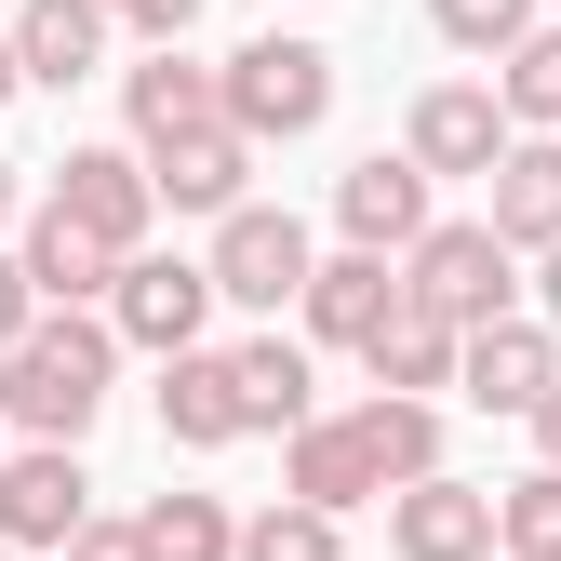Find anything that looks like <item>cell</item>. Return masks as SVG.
<instances>
[{
	"label": "cell",
	"instance_id": "37",
	"mask_svg": "<svg viewBox=\"0 0 561 561\" xmlns=\"http://www.w3.org/2000/svg\"><path fill=\"white\" fill-rule=\"evenodd\" d=\"M548 14H561V0H548Z\"/></svg>",
	"mask_w": 561,
	"mask_h": 561
},
{
	"label": "cell",
	"instance_id": "11",
	"mask_svg": "<svg viewBox=\"0 0 561 561\" xmlns=\"http://www.w3.org/2000/svg\"><path fill=\"white\" fill-rule=\"evenodd\" d=\"M81 522H94L81 442H14V468H0V548H14V561H54Z\"/></svg>",
	"mask_w": 561,
	"mask_h": 561
},
{
	"label": "cell",
	"instance_id": "9",
	"mask_svg": "<svg viewBox=\"0 0 561 561\" xmlns=\"http://www.w3.org/2000/svg\"><path fill=\"white\" fill-rule=\"evenodd\" d=\"M41 201H67V215H81L107 254H148V228H161V174H148V148H67L54 174H41Z\"/></svg>",
	"mask_w": 561,
	"mask_h": 561
},
{
	"label": "cell",
	"instance_id": "18",
	"mask_svg": "<svg viewBox=\"0 0 561 561\" xmlns=\"http://www.w3.org/2000/svg\"><path fill=\"white\" fill-rule=\"evenodd\" d=\"M14 254H27V280H41V308H107V280H121V254L67 215V201H27Z\"/></svg>",
	"mask_w": 561,
	"mask_h": 561
},
{
	"label": "cell",
	"instance_id": "20",
	"mask_svg": "<svg viewBox=\"0 0 561 561\" xmlns=\"http://www.w3.org/2000/svg\"><path fill=\"white\" fill-rule=\"evenodd\" d=\"M228 362H241V428H254V442H295L308 414H321V375H308V334H241Z\"/></svg>",
	"mask_w": 561,
	"mask_h": 561
},
{
	"label": "cell",
	"instance_id": "21",
	"mask_svg": "<svg viewBox=\"0 0 561 561\" xmlns=\"http://www.w3.org/2000/svg\"><path fill=\"white\" fill-rule=\"evenodd\" d=\"M481 215H495L522 254H548V241H561V134H522V148L481 174Z\"/></svg>",
	"mask_w": 561,
	"mask_h": 561
},
{
	"label": "cell",
	"instance_id": "29",
	"mask_svg": "<svg viewBox=\"0 0 561 561\" xmlns=\"http://www.w3.org/2000/svg\"><path fill=\"white\" fill-rule=\"evenodd\" d=\"M27 321H41V280H27V254H14V241H0V347H14Z\"/></svg>",
	"mask_w": 561,
	"mask_h": 561
},
{
	"label": "cell",
	"instance_id": "10",
	"mask_svg": "<svg viewBox=\"0 0 561 561\" xmlns=\"http://www.w3.org/2000/svg\"><path fill=\"white\" fill-rule=\"evenodd\" d=\"M442 228V174L414 161V148H362L334 174V241H375V254H414Z\"/></svg>",
	"mask_w": 561,
	"mask_h": 561
},
{
	"label": "cell",
	"instance_id": "25",
	"mask_svg": "<svg viewBox=\"0 0 561 561\" xmlns=\"http://www.w3.org/2000/svg\"><path fill=\"white\" fill-rule=\"evenodd\" d=\"M495 548H522V561H561V468L535 455L522 481H495Z\"/></svg>",
	"mask_w": 561,
	"mask_h": 561
},
{
	"label": "cell",
	"instance_id": "27",
	"mask_svg": "<svg viewBox=\"0 0 561 561\" xmlns=\"http://www.w3.org/2000/svg\"><path fill=\"white\" fill-rule=\"evenodd\" d=\"M54 561H161V548H148V522H134V508H94V522L67 535Z\"/></svg>",
	"mask_w": 561,
	"mask_h": 561
},
{
	"label": "cell",
	"instance_id": "36",
	"mask_svg": "<svg viewBox=\"0 0 561 561\" xmlns=\"http://www.w3.org/2000/svg\"><path fill=\"white\" fill-rule=\"evenodd\" d=\"M0 561H14V548H0Z\"/></svg>",
	"mask_w": 561,
	"mask_h": 561
},
{
	"label": "cell",
	"instance_id": "5",
	"mask_svg": "<svg viewBox=\"0 0 561 561\" xmlns=\"http://www.w3.org/2000/svg\"><path fill=\"white\" fill-rule=\"evenodd\" d=\"M401 148L428 161L442 187H481V174L522 148V121H508V94H495V67H481V81H428V94L401 107Z\"/></svg>",
	"mask_w": 561,
	"mask_h": 561
},
{
	"label": "cell",
	"instance_id": "31",
	"mask_svg": "<svg viewBox=\"0 0 561 561\" xmlns=\"http://www.w3.org/2000/svg\"><path fill=\"white\" fill-rule=\"evenodd\" d=\"M14 228H27V174L0 161V241H14Z\"/></svg>",
	"mask_w": 561,
	"mask_h": 561
},
{
	"label": "cell",
	"instance_id": "34",
	"mask_svg": "<svg viewBox=\"0 0 561 561\" xmlns=\"http://www.w3.org/2000/svg\"><path fill=\"white\" fill-rule=\"evenodd\" d=\"M0 468H14V414H0Z\"/></svg>",
	"mask_w": 561,
	"mask_h": 561
},
{
	"label": "cell",
	"instance_id": "2",
	"mask_svg": "<svg viewBox=\"0 0 561 561\" xmlns=\"http://www.w3.org/2000/svg\"><path fill=\"white\" fill-rule=\"evenodd\" d=\"M535 254L495 228V215H442L428 241H414L401 254V280H414V308H442V321H508L522 295H535V280H522Z\"/></svg>",
	"mask_w": 561,
	"mask_h": 561
},
{
	"label": "cell",
	"instance_id": "15",
	"mask_svg": "<svg viewBox=\"0 0 561 561\" xmlns=\"http://www.w3.org/2000/svg\"><path fill=\"white\" fill-rule=\"evenodd\" d=\"M254 134L241 121H201V134H174V148H148V174H161V215H201V228H215V215H241V201H254Z\"/></svg>",
	"mask_w": 561,
	"mask_h": 561
},
{
	"label": "cell",
	"instance_id": "33",
	"mask_svg": "<svg viewBox=\"0 0 561 561\" xmlns=\"http://www.w3.org/2000/svg\"><path fill=\"white\" fill-rule=\"evenodd\" d=\"M535 308H548V321H561V241H548V254H535Z\"/></svg>",
	"mask_w": 561,
	"mask_h": 561
},
{
	"label": "cell",
	"instance_id": "12",
	"mask_svg": "<svg viewBox=\"0 0 561 561\" xmlns=\"http://www.w3.org/2000/svg\"><path fill=\"white\" fill-rule=\"evenodd\" d=\"M414 295L401 280V254H375V241H334L321 267H308V295H295V321H308V347H347V362H362V347L388 334V308Z\"/></svg>",
	"mask_w": 561,
	"mask_h": 561
},
{
	"label": "cell",
	"instance_id": "4",
	"mask_svg": "<svg viewBox=\"0 0 561 561\" xmlns=\"http://www.w3.org/2000/svg\"><path fill=\"white\" fill-rule=\"evenodd\" d=\"M215 254H121V280H107V321H121V347H148V362H174V347H201L215 334Z\"/></svg>",
	"mask_w": 561,
	"mask_h": 561
},
{
	"label": "cell",
	"instance_id": "30",
	"mask_svg": "<svg viewBox=\"0 0 561 561\" xmlns=\"http://www.w3.org/2000/svg\"><path fill=\"white\" fill-rule=\"evenodd\" d=\"M27 94V54H14V14H0V107Z\"/></svg>",
	"mask_w": 561,
	"mask_h": 561
},
{
	"label": "cell",
	"instance_id": "24",
	"mask_svg": "<svg viewBox=\"0 0 561 561\" xmlns=\"http://www.w3.org/2000/svg\"><path fill=\"white\" fill-rule=\"evenodd\" d=\"M241 561H347V522L308 508V495H267V508L241 522Z\"/></svg>",
	"mask_w": 561,
	"mask_h": 561
},
{
	"label": "cell",
	"instance_id": "1",
	"mask_svg": "<svg viewBox=\"0 0 561 561\" xmlns=\"http://www.w3.org/2000/svg\"><path fill=\"white\" fill-rule=\"evenodd\" d=\"M107 388H121V321L107 308H41L14 347H0V414H14V442H94Z\"/></svg>",
	"mask_w": 561,
	"mask_h": 561
},
{
	"label": "cell",
	"instance_id": "14",
	"mask_svg": "<svg viewBox=\"0 0 561 561\" xmlns=\"http://www.w3.org/2000/svg\"><path fill=\"white\" fill-rule=\"evenodd\" d=\"M388 561H495V481H401L388 495Z\"/></svg>",
	"mask_w": 561,
	"mask_h": 561
},
{
	"label": "cell",
	"instance_id": "6",
	"mask_svg": "<svg viewBox=\"0 0 561 561\" xmlns=\"http://www.w3.org/2000/svg\"><path fill=\"white\" fill-rule=\"evenodd\" d=\"M201 254H215V295L228 308H295L308 295V267H321V241H308V215H280V201H241V215H215V241H201Z\"/></svg>",
	"mask_w": 561,
	"mask_h": 561
},
{
	"label": "cell",
	"instance_id": "3",
	"mask_svg": "<svg viewBox=\"0 0 561 561\" xmlns=\"http://www.w3.org/2000/svg\"><path fill=\"white\" fill-rule=\"evenodd\" d=\"M215 67H228V121L254 134V148H308V134L334 121V54L295 41V27H267V41H241Z\"/></svg>",
	"mask_w": 561,
	"mask_h": 561
},
{
	"label": "cell",
	"instance_id": "32",
	"mask_svg": "<svg viewBox=\"0 0 561 561\" xmlns=\"http://www.w3.org/2000/svg\"><path fill=\"white\" fill-rule=\"evenodd\" d=\"M535 455H548V468H561V388H548V401H535Z\"/></svg>",
	"mask_w": 561,
	"mask_h": 561
},
{
	"label": "cell",
	"instance_id": "22",
	"mask_svg": "<svg viewBox=\"0 0 561 561\" xmlns=\"http://www.w3.org/2000/svg\"><path fill=\"white\" fill-rule=\"evenodd\" d=\"M495 94H508L522 134H561V14H535V27L495 54Z\"/></svg>",
	"mask_w": 561,
	"mask_h": 561
},
{
	"label": "cell",
	"instance_id": "19",
	"mask_svg": "<svg viewBox=\"0 0 561 561\" xmlns=\"http://www.w3.org/2000/svg\"><path fill=\"white\" fill-rule=\"evenodd\" d=\"M455 362H468V321H442V308H388V334L362 347V375L375 388H401V401H455Z\"/></svg>",
	"mask_w": 561,
	"mask_h": 561
},
{
	"label": "cell",
	"instance_id": "13",
	"mask_svg": "<svg viewBox=\"0 0 561 561\" xmlns=\"http://www.w3.org/2000/svg\"><path fill=\"white\" fill-rule=\"evenodd\" d=\"M201 121H228V67H201L187 41H148L121 67V134L134 148H174V134H201Z\"/></svg>",
	"mask_w": 561,
	"mask_h": 561
},
{
	"label": "cell",
	"instance_id": "16",
	"mask_svg": "<svg viewBox=\"0 0 561 561\" xmlns=\"http://www.w3.org/2000/svg\"><path fill=\"white\" fill-rule=\"evenodd\" d=\"M107 41H121V14H107V0H14L27 94H81V81H107Z\"/></svg>",
	"mask_w": 561,
	"mask_h": 561
},
{
	"label": "cell",
	"instance_id": "28",
	"mask_svg": "<svg viewBox=\"0 0 561 561\" xmlns=\"http://www.w3.org/2000/svg\"><path fill=\"white\" fill-rule=\"evenodd\" d=\"M107 14H121V41H187L201 0H107Z\"/></svg>",
	"mask_w": 561,
	"mask_h": 561
},
{
	"label": "cell",
	"instance_id": "17",
	"mask_svg": "<svg viewBox=\"0 0 561 561\" xmlns=\"http://www.w3.org/2000/svg\"><path fill=\"white\" fill-rule=\"evenodd\" d=\"M148 401H161V442H174V455H228V442H254V428H241V362H228V347H174Z\"/></svg>",
	"mask_w": 561,
	"mask_h": 561
},
{
	"label": "cell",
	"instance_id": "35",
	"mask_svg": "<svg viewBox=\"0 0 561 561\" xmlns=\"http://www.w3.org/2000/svg\"><path fill=\"white\" fill-rule=\"evenodd\" d=\"M495 561H522V548H495Z\"/></svg>",
	"mask_w": 561,
	"mask_h": 561
},
{
	"label": "cell",
	"instance_id": "26",
	"mask_svg": "<svg viewBox=\"0 0 561 561\" xmlns=\"http://www.w3.org/2000/svg\"><path fill=\"white\" fill-rule=\"evenodd\" d=\"M535 14H548V0H428V27H442V41H455L468 67H495V54H508V41H522Z\"/></svg>",
	"mask_w": 561,
	"mask_h": 561
},
{
	"label": "cell",
	"instance_id": "8",
	"mask_svg": "<svg viewBox=\"0 0 561 561\" xmlns=\"http://www.w3.org/2000/svg\"><path fill=\"white\" fill-rule=\"evenodd\" d=\"M280 495H308V508H334V522H362V508H388V495H401V468L375 455L362 401H347V414H308V428L280 442Z\"/></svg>",
	"mask_w": 561,
	"mask_h": 561
},
{
	"label": "cell",
	"instance_id": "7",
	"mask_svg": "<svg viewBox=\"0 0 561 561\" xmlns=\"http://www.w3.org/2000/svg\"><path fill=\"white\" fill-rule=\"evenodd\" d=\"M561 388V321L548 308H508V321H468V362H455V401L468 414H508L535 428V401Z\"/></svg>",
	"mask_w": 561,
	"mask_h": 561
},
{
	"label": "cell",
	"instance_id": "23",
	"mask_svg": "<svg viewBox=\"0 0 561 561\" xmlns=\"http://www.w3.org/2000/svg\"><path fill=\"white\" fill-rule=\"evenodd\" d=\"M134 522H148L161 561H241V508H228V495H148Z\"/></svg>",
	"mask_w": 561,
	"mask_h": 561
}]
</instances>
